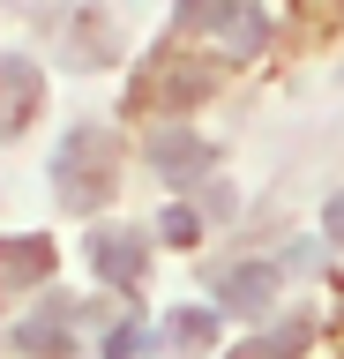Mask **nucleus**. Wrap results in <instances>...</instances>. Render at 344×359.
<instances>
[{
  "label": "nucleus",
  "mask_w": 344,
  "mask_h": 359,
  "mask_svg": "<svg viewBox=\"0 0 344 359\" xmlns=\"http://www.w3.org/2000/svg\"><path fill=\"white\" fill-rule=\"evenodd\" d=\"M113 157L120 142L105 128H75L68 142H60V157H53V180H60V202L68 210H90V202L113 195Z\"/></svg>",
  "instance_id": "nucleus-1"
},
{
  "label": "nucleus",
  "mask_w": 344,
  "mask_h": 359,
  "mask_svg": "<svg viewBox=\"0 0 344 359\" xmlns=\"http://www.w3.org/2000/svg\"><path fill=\"white\" fill-rule=\"evenodd\" d=\"M90 269L105 285H135L150 269V240L142 232H90Z\"/></svg>",
  "instance_id": "nucleus-2"
},
{
  "label": "nucleus",
  "mask_w": 344,
  "mask_h": 359,
  "mask_svg": "<svg viewBox=\"0 0 344 359\" xmlns=\"http://www.w3.org/2000/svg\"><path fill=\"white\" fill-rule=\"evenodd\" d=\"M38 97H46V83H38V67L15 60V53H0V135H15L38 112Z\"/></svg>",
  "instance_id": "nucleus-3"
},
{
  "label": "nucleus",
  "mask_w": 344,
  "mask_h": 359,
  "mask_svg": "<svg viewBox=\"0 0 344 359\" xmlns=\"http://www.w3.org/2000/svg\"><path fill=\"white\" fill-rule=\"evenodd\" d=\"M150 165H158L165 180H195V172L209 165V150L180 128V120H165V128H150Z\"/></svg>",
  "instance_id": "nucleus-4"
},
{
  "label": "nucleus",
  "mask_w": 344,
  "mask_h": 359,
  "mask_svg": "<svg viewBox=\"0 0 344 359\" xmlns=\"http://www.w3.org/2000/svg\"><path fill=\"white\" fill-rule=\"evenodd\" d=\"M217 299H225L232 314H262V307L277 299V269H270V262H240V269H225Z\"/></svg>",
  "instance_id": "nucleus-5"
},
{
  "label": "nucleus",
  "mask_w": 344,
  "mask_h": 359,
  "mask_svg": "<svg viewBox=\"0 0 344 359\" xmlns=\"http://www.w3.org/2000/svg\"><path fill=\"white\" fill-rule=\"evenodd\" d=\"M15 344H23V352H46V359H68V322H60V314H38V322L15 330Z\"/></svg>",
  "instance_id": "nucleus-6"
},
{
  "label": "nucleus",
  "mask_w": 344,
  "mask_h": 359,
  "mask_svg": "<svg viewBox=\"0 0 344 359\" xmlns=\"http://www.w3.org/2000/svg\"><path fill=\"white\" fill-rule=\"evenodd\" d=\"M0 269H8V277H46L53 247L46 240H0Z\"/></svg>",
  "instance_id": "nucleus-7"
},
{
  "label": "nucleus",
  "mask_w": 344,
  "mask_h": 359,
  "mask_svg": "<svg viewBox=\"0 0 344 359\" xmlns=\"http://www.w3.org/2000/svg\"><path fill=\"white\" fill-rule=\"evenodd\" d=\"M307 337H315V322H307V314H292V322H284L277 337H262V344H247L240 359H292L299 344H307Z\"/></svg>",
  "instance_id": "nucleus-8"
},
{
  "label": "nucleus",
  "mask_w": 344,
  "mask_h": 359,
  "mask_svg": "<svg viewBox=\"0 0 344 359\" xmlns=\"http://www.w3.org/2000/svg\"><path fill=\"white\" fill-rule=\"evenodd\" d=\"M180 22L187 30H202V22L209 30H217V22L232 30V22H240V0H180Z\"/></svg>",
  "instance_id": "nucleus-9"
},
{
  "label": "nucleus",
  "mask_w": 344,
  "mask_h": 359,
  "mask_svg": "<svg viewBox=\"0 0 344 359\" xmlns=\"http://www.w3.org/2000/svg\"><path fill=\"white\" fill-rule=\"evenodd\" d=\"M165 337H172V344H209V337H217V314H202V307H180L172 322H165Z\"/></svg>",
  "instance_id": "nucleus-10"
},
{
  "label": "nucleus",
  "mask_w": 344,
  "mask_h": 359,
  "mask_svg": "<svg viewBox=\"0 0 344 359\" xmlns=\"http://www.w3.org/2000/svg\"><path fill=\"white\" fill-rule=\"evenodd\" d=\"M158 232H165V240H195V232H202V217H195V210H165V224H158Z\"/></svg>",
  "instance_id": "nucleus-11"
},
{
  "label": "nucleus",
  "mask_w": 344,
  "mask_h": 359,
  "mask_svg": "<svg viewBox=\"0 0 344 359\" xmlns=\"http://www.w3.org/2000/svg\"><path fill=\"white\" fill-rule=\"evenodd\" d=\"M322 232H329V240L344 247V187H337V195H329V210H322Z\"/></svg>",
  "instance_id": "nucleus-12"
}]
</instances>
